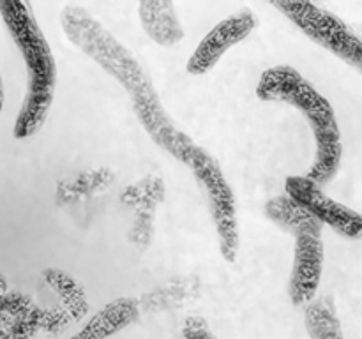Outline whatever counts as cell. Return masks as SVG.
<instances>
[{"instance_id": "obj_1", "label": "cell", "mask_w": 362, "mask_h": 339, "mask_svg": "<svg viewBox=\"0 0 362 339\" xmlns=\"http://www.w3.org/2000/svg\"><path fill=\"white\" fill-rule=\"evenodd\" d=\"M60 25L67 39L127 92L136 119L152 141L184 162L194 141L170 119L152 83L151 74L134 53L129 52L85 7L76 4H67L62 7Z\"/></svg>"}, {"instance_id": "obj_2", "label": "cell", "mask_w": 362, "mask_h": 339, "mask_svg": "<svg viewBox=\"0 0 362 339\" xmlns=\"http://www.w3.org/2000/svg\"><path fill=\"white\" fill-rule=\"evenodd\" d=\"M262 101L285 102L300 112L313 131L317 152L308 179L318 186L327 184L341 165V131L331 102L292 66H274L264 71L257 85Z\"/></svg>"}, {"instance_id": "obj_3", "label": "cell", "mask_w": 362, "mask_h": 339, "mask_svg": "<svg viewBox=\"0 0 362 339\" xmlns=\"http://www.w3.org/2000/svg\"><path fill=\"white\" fill-rule=\"evenodd\" d=\"M0 14L27 64V92L14 122V138H32L45 124L55 97L57 64L27 2L0 0Z\"/></svg>"}, {"instance_id": "obj_4", "label": "cell", "mask_w": 362, "mask_h": 339, "mask_svg": "<svg viewBox=\"0 0 362 339\" xmlns=\"http://www.w3.org/2000/svg\"><path fill=\"white\" fill-rule=\"evenodd\" d=\"M184 165L189 166V170L207 194L221 256L226 261H235L240 247L237 203L235 194H233L221 166L205 148L198 147L197 143L186 154Z\"/></svg>"}, {"instance_id": "obj_5", "label": "cell", "mask_w": 362, "mask_h": 339, "mask_svg": "<svg viewBox=\"0 0 362 339\" xmlns=\"http://www.w3.org/2000/svg\"><path fill=\"white\" fill-rule=\"evenodd\" d=\"M303 34L322 48L329 49L349 66L362 69L361 37L331 11L310 2H272Z\"/></svg>"}, {"instance_id": "obj_6", "label": "cell", "mask_w": 362, "mask_h": 339, "mask_svg": "<svg viewBox=\"0 0 362 339\" xmlns=\"http://www.w3.org/2000/svg\"><path fill=\"white\" fill-rule=\"evenodd\" d=\"M285 194L322 225L336 230L339 235L354 240L361 237V215L346 205L336 201L334 198H329L324 189L306 175L288 177L285 180Z\"/></svg>"}, {"instance_id": "obj_7", "label": "cell", "mask_w": 362, "mask_h": 339, "mask_svg": "<svg viewBox=\"0 0 362 339\" xmlns=\"http://www.w3.org/2000/svg\"><path fill=\"white\" fill-rule=\"evenodd\" d=\"M322 222H313L292 233L296 237V256L290 278V299L296 306H306L317 297L324 268Z\"/></svg>"}, {"instance_id": "obj_8", "label": "cell", "mask_w": 362, "mask_h": 339, "mask_svg": "<svg viewBox=\"0 0 362 339\" xmlns=\"http://www.w3.org/2000/svg\"><path fill=\"white\" fill-rule=\"evenodd\" d=\"M257 27L258 18L251 9H240L226 20L219 21L191 53L186 66L187 73L194 76L209 73L230 48L250 37Z\"/></svg>"}, {"instance_id": "obj_9", "label": "cell", "mask_w": 362, "mask_h": 339, "mask_svg": "<svg viewBox=\"0 0 362 339\" xmlns=\"http://www.w3.org/2000/svg\"><path fill=\"white\" fill-rule=\"evenodd\" d=\"M165 200V184L158 175H145L124 189L122 203L134 214L129 232L131 244L145 249L152 242L156 208Z\"/></svg>"}, {"instance_id": "obj_10", "label": "cell", "mask_w": 362, "mask_h": 339, "mask_svg": "<svg viewBox=\"0 0 362 339\" xmlns=\"http://www.w3.org/2000/svg\"><path fill=\"white\" fill-rule=\"evenodd\" d=\"M140 316V304L134 299H117L106 304L71 339H110L129 327Z\"/></svg>"}, {"instance_id": "obj_11", "label": "cell", "mask_w": 362, "mask_h": 339, "mask_svg": "<svg viewBox=\"0 0 362 339\" xmlns=\"http://www.w3.org/2000/svg\"><path fill=\"white\" fill-rule=\"evenodd\" d=\"M141 27L145 34L159 46L172 48L184 39V28L179 16L175 13V6L168 0L165 2H147L138 4Z\"/></svg>"}, {"instance_id": "obj_12", "label": "cell", "mask_w": 362, "mask_h": 339, "mask_svg": "<svg viewBox=\"0 0 362 339\" xmlns=\"http://www.w3.org/2000/svg\"><path fill=\"white\" fill-rule=\"evenodd\" d=\"M304 325L311 339H343L338 311L327 295L315 297L304 306Z\"/></svg>"}, {"instance_id": "obj_13", "label": "cell", "mask_w": 362, "mask_h": 339, "mask_svg": "<svg viewBox=\"0 0 362 339\" xmlns=\"http://www.w3.org/2000/svg\"><path fill=\"white\" fill-rule=\"evenodd\" d=\"M200 293V285L193 278L175 279L166 285L159 286L154 292L144 295V307H161L163 304H180L184 300H191Z\"/></svg>"}, {"instance_id": "obj_14", "label": "cell", "mask_w": 362, "mask_h": 339, "mask_svg": "<svg viewBox=\"0 0 362 339\" xmlns=\"http://www.w3.org/2000/svg\"><path fill=\"white\" fill-rule=\"evenodd\" d=\"M182 334L186 339H218L209 328L207 321L200 316H189L184 323Z\"/></svg>"}, {"instance_id": "obj_15", "label": "cell", "mask_w": 362, "mask_h": 339, "mask_svg": "<svg viewBox=\"0 0 362 339\" xmlns=\"http://www.w3.org/2000/svg\"><path fill=\"white\" fill-rule=\"evenodd\" d=\"M4 106V87H2V76H0V112Z\"/></svg>"}]
</instances>
